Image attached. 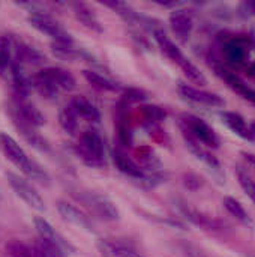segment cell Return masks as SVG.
Listing matches in <instances>:
<instances>
[{"mask_svg":"<svg viewBox=\"0 0 255 257\" xmlns=\"http://www.w3.org/2000/svg\"><path fill=\"white\" fill-rule=\"evenodd\" d=\"M180 130L206 148L216 149L221 145V139L216 131L207 122L192 113H183L180 116Z\"/></svg>","mask_w":255,"mask_h":257,"instance_id":"cell-6","label":"cell"},{"mask_svg":"<svg viewBox=\"0 0 255 257\" xmlns=\"http://www.w3.org/2000/svg\"><path fill=\"white\" fill-rule=\"evenodd\" d=\"M236 176H237V182H239L240 188L243 190V193L249 197V200L255 205V181L248 175V172H245L240 167L236 170Z\"/></svg>","mask_w":255,"mask_h":257,"instance_id":"cell-32","label":"cell"},{"mask_svg":"<svg viewBox=\"0 0 255 257\" xmlns=\"http://www.w3.org/2000/svg\"><path fill=\"white\" fill-rule=\"evenodd\" d=\"M122 99H123L125 104L141 102V101H146V99H147V93H146L143 89H138V87H128V89L123 92Z\"/></svg>","mask_w":255,"mask_h":257,"instance_id":"cell-33","label":"cell"},{"mask_svg":"<svg viewBox=\"0 0 255 257\" xmlns=\"http://www.w3.org/2000/svg\"><path fill=\"white\" fill-rule=\"evenodd\" d=\"M251 131H252V136H254V142H255V120L251 123Z\"/></svg>","mask_w":255,"mask_h":257,"instance_id":"cell-38","label":"cell"},{"mask_svg":"<svg viewBox=\"0 0 255 257\" xmlns=\"http://www.w3.org/2000/svg\"><path fill=\"white\" fill-rule=\"evenodd\" d=\"M51 51L56 57L62 59V60H78V59H92L86 51H83L81 48H77L74 45V42L71 44H65V42H51Z\"/></svg>","mask_w":255,"mask_h":257,"instance_id":"cell-24","label":"cell"},{"mask_svg":"<svg viewBox=\"0 0 255 257\" xmlns=\"http://www.w3.org/2000/svg\"><path fill=\"white\" fill-rule=\"evenodd\" d=\"M242 155H243V157L246 158V161H248V163H249V164H251V166H252V167L255 169V155H254V154H248V152H243Z\"/></svg>","mask_w":255,"mask_h":257,"instance_id":"cell-36","label":"cell"},{"mask_svg":"<svg viewBox=\"0 0 255 257\" xmlns=\"http://www.w3.org/2000/svg\"><path fill=\"white\" fill-rule=\"evenodd\" d=\"M14 62H15L14 41L9 36L2 35L0 36V75L9 77V72H11Z\"/></svg>","mask_w":255,"mask_h":257,"instance_id":"cell-25","label":"cell"},{"mask_svg":"<svg viewBox=\"0 0 255 257\" xmlns=\"http://www.w3.org/2000/svg\"><path fill=\"white\" fill-rule=\"evenodd\" d=\"M5 176H6V181H8L9 187L14 190V193L27 206H30V208H33V209H36L39 212L45 211V202L41 197V194L33 188V185H30L24 178H21V176H18V175H15L12 172H6Z\"/></svg>","mask_w":255,"mask_h":257,"instance_id":"cell-7","label":"cell"},{"mask_svg":"<svg viewBox=\"0 0 255 257\" xmlns=\"http://www.w3.org/2000/svg\"><path fill=\"white\" fill-rule=\"evenodd\" d=\"M113 161H114V166L117 167V170L120 173H123L125 176H129V178H132L135 181L147 184L149 179H147V175H146L144 169L135 160H132L123 149L116 148L113 151Z\"/></svg>","mask_w":255,"mask_h":257,"instance_id":"cell-15","label":"cell"},{"mask_svg":"<svg viewBox=\"0 0 255 257\" xmlns=\"http://www.w3.org/2000/svg\"><path fill=\"white\" fill-rule=\"evenodd\" d=\"M69 104L72 105V108L75 110V113L78 114V117L87 120V122H92V123H98L101 120V113L99 110L96 108V105L87 99L86 96L83 95H77L74 96Z\"/></svg>","mask_w":255,"mask_h":257,"instance_id":"cell-22","label":"cell"},{"mask_svg":"<svg viewBox=\"0 0 255 257\" xmlns=\"http://www.w3.org/2000/svg\"><path fill=\"white\" fill-rule=\"evenodd\" d=\"M33 245H35L39 257H68V253L65 250H62L60 247H57L42 238H38Z\"/></svg>","mask_w":255,"mask_h":257,"instance_id":"cell-31","label":"cell"},{"mask_svg":"<svg viewBox=\"0 0 255 257\" xmlns=\"http://www.w3.org/2000/svg\"><path fill=\"white\" fill-rule=\"evenodd\" d=\"M0 151L17 169H20L32 181H35L41 185H45V187H48L51 184L50 175L26 154V151L11 136L5 134L2 131H0Z\"/></svg>","mask_w":255,"mask_h":257,"instance_id":"cell-1","label":"cell"},{"mask_svg":"<svg viewBox=\"0 0 255 257\" xmlns=\"http://www.w3.org/2000/svg\"><path fill=\"white\" fill-rule=\"evenodd\" d=\"M5 248L9 257H39L35 245H30L20 239H11Z\"/></svg>","mask_w":255,"mask_h":257,"instance_id":"cell-28","label":"cell"},{"mask_svg":"<svg viewBox=\"0 0 255 257\" xmlns=\"http://www.w3.org/2000/svg\"><path fill=\"white\" fill-rule=\"evenodd\" d=\"M221 119L222 122L239 137H242L243 140H249L254 142V136L251 131V125L246 123V120L243 119L242 114L236 113V111H222L221 113Z\"/></svg>","mask_w":255,"mask_h":257,"instance_id":"cell-19","label":"cell"},{"mask_svg":"<svg viewBox=\"0 0 255 257\" xmlns=\"http://www.w3.org/2000/svg\"><path fill=\"white\" fill-rule=\"evenodd\" d=\"M192 257H206V256H203V254H200V253H195Z\"/></svg>","mask_w":255,"mask_h":257,"instance_id":"cell-39","label":"cell"},{"mask_svg":"<svg viewBox=\"0 0 255 257\" xmlns=\"http://www.w3.org/2000/svg\"><path fill=\"white\" fill-rule=\"evenodd\" d=\"M182 211H183L185 217H186L189 221H192L194 224H197V226H200V227H204V229H209V230H216V229H219V226H218V223H216L215 220H212L210 217L204 215L203 212H200V211H197V209H192V208L183 205V206H182Z\"/></svg>","mask_w":255,"mask_h":257,"instance_id":"cell-27","label":"cell"},{"mask_svg":"<svg viewBox=\"0 0 255 257\" xmlns=\"http://www.w3.org/2000/svg\"><path fill=\"white\" fill-rule=\"evenodd\" d=\"M242 9L246 15H255V2H246L242 3Z\"/></svg>","mask_w":255,"mask_h":257,"instance_id":"cell-35","label":"cell"},{"mask_svg":"<svg viewBox=\"0 0 255 257\" xmlns=\"http://www.w3.org/2000/svg\"><path fill=\"white\" fill-rule=\"evenodd\" d=\"M96 247L102 257H147L132 244L113 238L99 239Z\"/></svg>","mask_w":255,"mask_h":257,"instance_id":"cell-11","label":"cell"},{"mask_svg":"<svg viewBox=\"0 0 255 257\" xmlns=\"http://www.w3.org/2000/svg\"><path fill=\"white\" fill-rule=\"evenodd\" d=\"M177 90L185 99H188L194 104H200V105H206V107H224L225 105V99L221 95L198 89L188 83H179Z\"/></svg>","mask_w":255,"mask_h":257,"instance_id":"cell-9","label":"cell"},{"mask_svg":"<svg viewBox=\"0 0 255 257\" xmlns=\"http://www.w3.org/2000/svg\"><path fill=\"white\" fill-rule=\"evenodd\" d=\"M35 229H36L39 238H42V239H45V241H48V242L57 245V247H60V248L65 250L68 254H71V253L75 251V248L72 247V244L68 242L59 232H56V229H54L45 218L36 217V218H35Z\"/></svg>","mask_w":255,"mask_h":257,"instance_id":"cell-18","label":"cell"},{"mask_svg":"<svg viewBox=\"0 0 255 257\" xmlns=\"http://www.w3.org/2000/svg\"><path fill=\"white\" fill-rule=\"evenodd\" d=\"M224 56L228 65L242 66L248 62L249 56V41L245 36H233L224 44Z\"/></svg>","mask_w":255,"mask_h":257,"instance_id":"cell-14","label":"cell"},{"mask_svg":"<svg viewBox=\"0 0 255 257\" xmlns=\"http://www.w3.org/2000/svg\"><path fill=\"white\" fill-rule=\"evenodd\" d=\"M83 77L86 78V81L98 89V90H102V92H119L120 90V86L117 81L111 80L108 75H104L98 71H93V69H84L83 71Z\"/></svg>","mask_w":255,"mask_h":257,"instance_id":"cell-23","label":"cell"},{"mask_svg":"<svg viewBox=\"0 0 255 257\" xmlns=\"http://www.w3.org/2000/svg\"><path fill=\"white\" fill-rule=\"evenodd\" d=\"M78 114L71 104H66L59 113V123L68 134H75L78 128Z\"/></svg>","mask_w":255,"mask_h":257,"instance_id":"cell-29","label":"cell"},{"mask_svg":"<svg viewBox=\"0 0 255 257\" xmlns=\"http://www.w3.org/2000/svg\"><path fill=\"white\" fill-rule=\"evenodd\" d=\"M143 110H144V114L149 122H159L165 117V111L159 107L149 105V107H143Z\"/></svg>","mask_w":255,"mask_h":257,"instance_id":"cell-34","label":"cell"},{"mask_svg":"<svg viewBox=\"0 0 255 257\" xmlns=\"http://www.w3.org/2000/svg\"><path fill=\"white\" fill-rule=\"evenodd\" d=\"M72 11H74L75 18H77L86 29L95 32V33H102V32H104L99 18L96 17V14L89 8L86 3H83V2L72 3Z\"/></svg>","mask_w":255,"mask_h":257,"instance_id":"cell-21","label":"cell"},{"mask_svg":"<svg viewBox=\"0 0 255 257\" xmlns=\"http://www.w3.org/2000/svg\"><path fill=\"white\" fill-rule=\"evenodd\" d=\"M57 211H59L60 217L65 221L71 223L72 226L83 229L86 232H95V224L92 221V217L87 215L80 208H77L75 205L65 202V200H60V202H57Z\"/></svg>","mask_w":255,"mask_h":257,"instance_id":"cell-12","label":"cell"},{"mask_svg":"<svg viewBox=\"0 0 255 257\" xmlns=\"http://www.w3.org/2000/svg\"><path fill=\"white\" fill-rule=\"evenodd\" d=\"M36 75L45 81L47 84H50L51 87H54L56 90H72L77 84L75 81V77L63 69V68H59V66H47V68H42L39 72H36Z\"/></svg>","mask_w":255,"mask_h":257,"instance_id":"cell-10","label":"cell"},{"mask_svg":"<svg viewBox=\"0 0 255 257\" xmlns=\"http://www.w3.org/2000/svg\"><path fill=\"white\" fill-rule=\"evenodd\" d=\"M246 72H248V75H249V77H252V78L255 80V63H251V65L248 66Z\"/></svg>","mask_w":255,"mask_h":257,"instance_id":"cell-37","label":"cell"},{"mask_svg":"<svg viewBox=\"0 0 255 257\" xmlns=\"http://www.w3.org/2000/svg\"><path fill=\"white\" fill-rule=\"evenodd\" d=\"M14 57L15 62L20 65H41L44 63L45 57L36 48L30 47L23 41H14Z\"/></svg>","mask_w":255,"mask_h":257,"instance_id":"cell-20","label":"cell"},{"mask_svg":"<svg viewBox=\"0 0 255 257\" xmlns=\"http://www.w3.org/2000/svg\"><path fill=\"white\" fill-rule=\"evenodd\" d=\"M117 139H119V143L123 146V148H129L132 146V142H134V136H132V128L128 122V117L125 114H119V119H117Z\"/></svg>","mask_w":255,"mask_h":257,"instance_id":"cell-30","label":"cell"},{"mask_svg":"<svg viewBox=\"0 0 255 257\" xmlns=\"http://www.w3.org/2000/svg\"><path fill=\"white\" fill-rule=\"evenodd\" d=\"M222 203H224V208L227 209V212L231 217H234L239 223H242L243 226H248V227H254V221H252L251 215L246 212V209L243 208V205L240 202H237L234 197H224Z\"/></svg>","mask_w":255,"mask_h":257,"instance_id":"cell-26","label":"cell"},{"mask_svg":"<svg viewBox=\"0 0 255 257\" xmlns=\"http://www.w3.org/2000/svg\"><path fill=\"white\" fill-rule=\"evenodd\" d=\"M21 6H27L29 9V15H27V21L29 24L36 29L38 32L50 36L53 39V42H65V44H71L74 42L71 33L56 20L53 18L48 12L39 9L36 5L33 3H21Z\"/></svg>","mask_w":255,"mask_h":257,"instance_id":"cell-4","label":"cell"},{"mask_svg":"<svg viewBox=\"0 0 255 257\" xmlns=\"http://www.w3.org/2000/svg\"><path fill=\"white\" fill-rule=\"evenodd\" d=\"M153 36H155V41L158 44V47L161 48V51L174 63L180 68V71L183 72V75L194 84H200V86H204L207 83L204 74L182 53V50L167 36V33L159 29V27H155L153 29Z\"/></svg>","mask_w":255,"mask_h":257,"instance_id":"cell-3","label":"cell"},{"mask_svg":"<svg viewBox=\"0 0 255 257\" xmlns=\"http://www.w3.org/2000/svg\"><path fill=\"white\" fill-rule=\"evenodd\" d=\"M77 157L90 169H104L105 160V140L99 130L90 126L83 131L78 143L74 148Z\"/></svg>","mask_w":255,"mask_h":257,"instance_id":"cell-2","label":"cell"},{"mask_svg":"<svg viewBox=\"0 0 255 257\" xmlns=\"http://www.w3.org/2000/svg\"><path fill=\"white\" fill-rule=\"evenodd\" d=\"M8 113H9V111H8ZM9 116H11V120H12L15 130L18 131V134H21V137H23L32 148H35V149L39 151V152H50V145H48V142L39 134V131H38L36 126H33V125L24 122L23 119H20V117L15 116L14 113H9Z\"/></svg>","mask_w":255,"mask_h":257,"instance_id":"cell-16","label":"cell"},{"mask_svg":"<svg viewBox=\"0 0 255 257\" xmlns=\"http://www.w3.org/2000/svg\"><path fill=\"white\" fill-rule=\"evenodd\" d=\"M215 74L237 95H240L243 99L249 101L255 104V89H252L239 74H236L234 71L228 69L224 65H215Z\"/></svg>","mask_w":255,"mask_h":257,"instance_id":"cell-8","label":"cell"},{"mask_svg":"<svg viewBox=\"0 0 255 257\" xmlns=\"http://www.w3.org/2000/svg\"><path fill=\"white\" fill-rule=\"evenodd\" d=\"M72 196L96 218L104 220V221H116L119 220L120 214L117 206L104 194L93 191V190H86L80 188L72 193Z\"/></svg>","mask_w":255,"mask_h":257,"instance_id":"cell-5","label":"cell"},{"mask_svg":"<svg viewBox=\"0 0 255 257\" xmlns=\"http://www.w3.org/2000/svg\"><path fill=\"white\" fill-rule=\"evenodd\" d=\"M170 27L174 33V36L182 42H188L191 35H192V29H194V18L192 14L186 9H176L170 14Z\"/></svg>","mask_w":255,"mask_h":257,"instance_id":"cell-17","label":"cell"},{"mask_svg":"<svg viewBox=\"0 0 255 257\" xmlns=\"http://www.w3.org/2000/svg\"><path fill=\"white\" fill-rule=\"evenodd\" d=\"M182 136H183V140H185V143H186V148L189 149V152L198 160V161H201L210 172H213V175L216 176V178H222V170H221V164H219V161L216 160V157L204 146V145H201V143H198L197 140H194L191 136H188L186 133H183L182 131Z\"/></svg>","mask_w":255,"mask_h":257,"instance_id":"cell-13","label":"cell"}]
</instances>
